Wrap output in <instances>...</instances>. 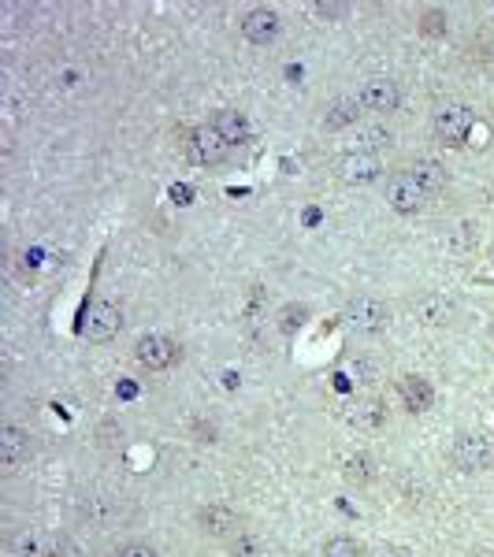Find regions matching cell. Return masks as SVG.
<instances>
[{"mask_svg": "<svg viewBox=\"0 0 494 557\" xmlns=\"http://www.w3.org/2000/svg\"><path fill=\"white\" fill-rule=\"evenodd\" d=\"M279 12L275 8H253V12L242 15V38L249 45H272L279 38Z\"/></svg>", "mask_w": 494, "mask_h": 557, "instance_id": "cell-12", "label": "cell"}, {"mask_svg": "<svg viewBox=\"0 0 494 557\" xmlns=\"http://www.w3.org/2000/svg\"><path fill=\"white\" fill-rule=\"evenodd\" d=\"M338 179L350 182V186H368V182L379 179V171H383V164H379L376 153H368V149H353V153H346L342 160H338Z\"/></svg>", "mask_w": 494, "mask_h": 557, "instance_id": "cell-9", "label": "cell"}, {"mask_svg": "<svg viewBox=\"0 0 494 557\" xmlns=\"http://www.w3.org/2000/svg\"><path fill=\"white\" fill-rule=\"evenodd\" d=\"M316 12L327 15V19H338V15L350 12V4H316Z\"/></svg>", "mask_w": 494, "mask_h": 557, "instance_id": "cell-27", "label": "cell"}, {"mask_svg": "<svg viewBox=\"0 0 494 557\" xmlns=\"http://www.w3.org/2000/svg\"><path fill=\"white\" fill-rule=\"evenodd\" d=\"M212 127H216V134H220L223 142L231 145H242L249 138V119L238 112V108H220L216 116H212Z\"/></svg>", "mask_w": 494, "mask_h": 557, "instance_id": "cell-17", "label": "cell"}, {"mask_svg": "<svg viewBox=\"0 0 494 557\" xmlns=\"http://www.w3.org/2000/svg\"><path fill=\"white\" fill-rule=\"evenodd\" d=\"M357 101H361L364 112H394L402 104V90H398L394 78H368L357 93Z\"/></svg>", "mask_w": 494, "mask_h": 557, "instance_id": "cell-10", "label": "cell"}, {"mask_svg": "<svg viewBox=\"0 0 494 557\" xmlns=\"http://www.w3.org/2000/svg\"><path fill=\"white\" fill-rule=\"evenodd\" d=\"M346 476H350L353 483H368L372 476H376V468H372V457H364V454L350 457V461H346Z\"/></svg>", "mask_w": 494, "mask_h": 557, "instance_id": "cell-20", "label": "cell"}, {"mask_svg": "<svg viewBox=\"0 0 494 557\" xmlns=\"http://www.w3.org/2000/svg\"><path fill=\"white\" fill-rule=\"evenodd\" d=\"M357 116H361V101H357V97H342V101H335L331 108H327L324 127L327 130L353 127V123H357Z\"/></svg>", "mask_w": 494, "mask_h": 557, "instance_id": "cell-19", "label": "cell"}, {"mask_svg": "<svg viewBox=\"0 0 494 557\" xmlns=\"http://www.w3.org/2000/svg\"><path fill=\"white\" fill-rule=\"evenodd\" d=\"M398 394H402L409 413H428L435 405V390H431V383L424 376H402L398 379Z\"/></svg>", "mask_w": 494, "mask_h": 557, "instance_id": "cell-16", "label": "cell"}, {"mask_svg": "<svg viewBox=\"0 0 494 557\" xmlns=\"http://www.w3.org/2000/svg\"><path fill=\"white\" fill-rule=\"evenodd\" d=\"M231 550H234V557H264V543L253 539L249 532H242L238 539H231Z\"/></svg>", "mask_w": 494, "mask_h": 557, "instance_id": "cell-21", "label": "cell"}, {"mask_svg": "<svg viewBox=\"0 0 494 557\" xmlns=\"http://www.w3.org/2000/svg\"><path fill=\"white\" fill-rule=\"evenodd\" d=\"M112 557H160V554H156L149 543H127V546H119Z\"/></svg>", "mask_w": 494, "mask_h": 557, "instance_id": "cell-24", "label": "cell"}, {"mask_svg": "<svg viewBox=\"0 0 494 557\" xmlns=\"http://www.w3.org/2000/svg\"><path fill=\"white\" fill-rule=\"evenodd\" d=\"M409 171H413L416 182H420L428 194H439L442 186H446V168H442L439 160H431V156H416V164Z\"/></svg>", "mask_w": 494, "mask_h": 557, "instance_id": "cell-18", "label": "cell"}, {"mask_svg": "<svg viewBox=\"0 0 494 557\" xmlns=\"http://www.w3.org/2000/svg\"><path fill=\"white\" fill-rule=\"evenodd\" d=\"M324 557H364V550L353 543V539L338 535V539H331V543L324 546Z\"/></svg>", "mask_w": 494, "mask_h": 557, "instance_id": "cell-22", "label": "cell"}, {"mask_svg": "<svg viewBox=\"0 0 494 557\" xmlns=\"http://www.w3.org/2000/svg\"><path fill=\"white\" fill-rule=\"evenodd\" d=\"M491 342H494V324H491Z\"/></svg>", "mask_w": 494, "mask_h": 557, "instance_id": "cell-30", "label": "cell"}, {"mask_svg": "<svg viewBox=\"0 0 494 557\" xmlns=\"http://www.w3.org/2000/svg\"><path fill=\"white\" fill-rule=\"evenodd\" d=\"M376 557H413L405 546H383V550H376Z\"/></svg>", "mask_w": 494, "mask_h": 557, "instance_id": "cell-28", "label": "cell"}, {"mask_svg": "<svg viewBox=\"0 0 494 557\" xmlns=\"http://www.w3.org/2000/svg\"><path fill=\"white\" fill-rule=\"evenodd\" d=\"M197 524H201V532L212 535V539H238V535L246 532L242 517L227 506H205L197 513Z\"/></svg>", "mask_w": 494, "mask_h": 557, "instance_id": "cell-11", "label": "cell"}, {"mask_svg": "<svg viewBox=\"0 0 494 557\" xmlns=\"http://www.w3.org/2000/svg\"><path fill=\"white\" fill-rule=\"evenodd\" d=\"M390 320L387 301L376 298V294H357V298L346 305V324L357 331V335H379Z\"/></svg>", "mask_w": 494, "mask_h": 557, "instance_id": "cell-3", "label": "cell"}, {"mask_svg": "<svg viewBox=\"0 0 494 557\" xmlns=\"http://www.w3.org/2000/svg\"><path fill=\"white\" fill-rule=\"evenodd\" d=\"M30 457H34L30 431H23L19 424H4V428H0V468H4L8 476H15Z\"/></svg>", "mask_w": 494, "mask_h": 557, "instance_id": "cell-5", "label": "cell"}, {"mask_svg": "<svg viewBox=\"0 0 494 557\" xmlns=\"http://www.w3.org/2000/svg\"><path fill=\"white\" fill-rule=\"evenodd\" d=\"M428 190L416 182L413 171H394L387 179V205L394 208V212H402V216H413V212H420L424 208V201H428Z\"/></svg>", "mask_w": 494, "mask_h": 557, "instance_id": "cell-4", "label": "cell"}, {"mask_svg": "<svg viewBox=\"0 0 494 557\" xmlns=\"http://www.w3.org/2000/svg\"><path fill=\"white\" fill-rule=\"evenodd\" d=\"M491 442L483 435H457L454 446H450V461H454L461 472H483L491 465Z\"/></svg>", "mask_w": 494, "mask_h": 557, "instance_id": "cell-8", "label": "cell"}, {"mask_svg": "<svg viewBox=\"0 0 494 557\" xmlns=\"http://www.w3.org/2000/svg\"><path fill=\"white\" fill-rule=\"evenodd\" d=\"M301 316H305V309H283V331H294V327H301Z\"/></svg>", "mask_w": 494, "mask_h": 557, "instance_id": "cell-26", "label": "cell"}, {"mask_svg": "<svg viewBox=\"0 0 494 557\" xmlns=\"http://www.w3.org/2000/svg\"><path fill=\"white\" fill-rule=\"evenodd\" d=\"M472 557H494L491 550H480V554H472Z\"/></svg>", "mask_w": 494, "mask_h": 557, "instance_id": "cell-29", "label": "cell"}, {"mask_svg": "<svg viewBox=\"0 0 494 557\" xmlns=\"http://www.w3.org/2000/svg\"><path fill=\"white\" fill-rule=\"evenodd\" d=\"M383 145H390V130H383V127H372V130H361V145L357 149H383Z\"/></svg>", "mask_w": 494, "mask_h": 557, "instance_id": "cell-23", "label": "cell"}, {"mask_svg": "<svg viewBox=\"0 0 494 557\" xmlns=\"http://www.w3.org/2000/svg\"><path fill=\"white\" fill-rule=\"evenodd\" d=\"M67 543L56 532L26 528L12 539V557H64Z\"/></svg>", "mask_w": 494, "mask_h": 557, "instance_id": "cell-7", "label": "cell"}, {"mask_svg": "<svg viewBox=\"0 0 494 557\" xmlns=\"http://www.w3.org/2000/svg\"><path fill=\"white\" fill-rule=\"evenodd\" d=\"M342 420L357 431H379L387 424V409L376 398H357V402L342 405Z\"/></svg>", "mask_w": 494, "mask_h": 557, "instance_id": "cell-14", "label": "cell"}, {"mask_svg": "<svg viewBox=\"0 0 494 557\" xmlns=\"http://www.w3.org/2000/svg\"><path fill=\"white\" fill-rule=\"evenodd\" d=\"M431 130H435V138L442 145H450V149H461L468 142V134H472V108L461 101H446L435 108V116H431Z\"/></svg>", "mask_w": 494, "mask_h": 557, "instance_id": "cell-1", "label": "cell"}, {"mask_svg": "<svg viewBox=\"0 0 494 557\" xmlns=\"http://www.w3.org/2000/svg\"><path fill=\"white\" fill-rule=\"evenodd\" d=\"M413 316L420 324L442 327V324H450V316H454V301L442 298V294H420V298L413 301Z\"/></svg>", "mask_w": 494, "mask_h": 557, "instance_id": "cell-15", "label": "cell"}, {"mask_svg": "<svg viewBox=\"0 0 494 557\" xmlns=\"http://www.w3.org/2000/svg\"><path fill=\"white\" fill-rule=\"evenodd\" d=\"M227 153H231V145L223 142L220 134H216V127L212 123H205V127H197L194 134H190V156H194L197 164H223L227 160Z\"/></svg>", "mask_w": 494, "mask_h": 557, "instance_id": "cell-13", "label": "cell"}, {"mask_svg": "<svg viewBox=\"0 0 494 557\" xmlns=\"http://www.w3.org/2000/svg\"><path fill=\"white\" fill-rule=\"evenodd\" d=\"M134 357L145 372H168L171 364L179 361V346L168 335H142L134 346Z\"/></svg>", "mask_w": 494, "mask_h": 557, "instance_id": "cell-6", "label": "cell"}, {"mask_svg": "<svg viewBox=\"0 0 494 557\" xmlns=\"http://www.w3.org/2000/svg\"><path fill=\"white\" fill-rule=\"evenodd\" d=\"M353 376H357V383H376V364H372V361H357V364H353Z\"/></svg>", "mask_w": 494, "mask_h": 557, "instance_id": "cell-25", "label": "cell"}, {"mask_svg": "<svg viewBox=\"0 0 494 557\" xmlns=\"http://www.w3.org/2000/svg\"><path fill=\"white\" fill-rule=\"evenodd\" d=\"M119 327H123V316H119L116 305L104 298H93L86 305V312H82L78 331H82V338H90V342H112L119 335Z\"/></svg>", "mask_w": 494, "mask_h": 557, "instance_id": "cell-2", "label": "cell"}]
</instances>
